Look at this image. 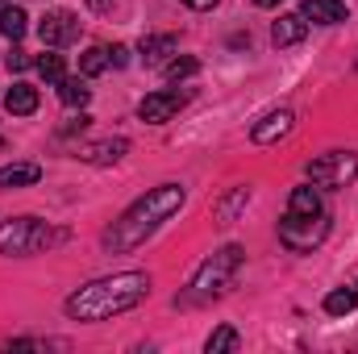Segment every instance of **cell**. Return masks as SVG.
Returning <instances> with one entry per match:
<instances>
[{"label":"cell","instance_id":"obj_1","mask_svg":"<svg viewBox=\"0 0 358 354\" xmlns=\"http://www.w3.org/2000/svg\"><path fill=\"white\" fill-rule=\"evenodd\" d=\"M146 296H150V275L146 271L104 275V279H92L80 292L67 296V317H76V321H108V317H121V313L138 309Z\"/></svg>","mask_w":358,"mask_h":354},{"label":"cell","instance_id":"obj_2","mask_svg":"<svg viewBox=\"0 0 358 354\" xmlns=\"http://www.w3.org/2000/svg\"><path fill=\"white\" fill-rule=\"evenodd\" d=\"M179 208H183V187H179V183H159V187H150L146 196H138V200L113 221V229L104 234V246H108L113 255L138 250L163 221L176 217Z\"/></svg>","mask_w":358,"mask_h":354},{"label":"cell","instance_id":"obj_3","mask_svg":"<svg viewBox=\"0 0 358 354\" xmlns=\"http://www.w3.org/2000/svg\"><path fill=\"white\" fill-rule=\"evenodd\" d=\"M242 255H246L242 246H221L217 255H208L204 263L196 267V275H192L183 300H176V304H204V300L225 296V292L234 288L238 271H242Z\"/></svg>","mask_w":358,"mask_h":354},{"label":"cell","instance_id":"obj_4","mask_svg":"<svg viewBox=\"0 0 358 354\" xmlns=\"http://www.w3.org/2000/svg\"><path fill=\"white\" fill-rule=\"evenodd\" d=\"M50 242H63V234H50L46 221L38 217H13V221H0V250L4 255H34Z\"/></svg>","mask_w":358,"mask_h":354},{"label":"cell","instance_id":"obj_5","mask_svg":"<svg viewBox=\"0 0 358 354\" xmlns=\"http://www.w3.org/2000/svg\"><path fill=\"white\" fill-rule=\"evenodd\" d=\"M325 234H329V217H325V213H317V217L283 213V221H279V242H283L287 250H296V255H304V250L321 246V242H325Z\"/></svg>","mask_w":358,"mask_h":354},{"label":"cell","instance_id":"obj_6","mask_svg":"<svg viewBox=\"0 0 358 354\" xmlns=\"http://www.w3.org/2000/svg\"><path fill=\"white\" fill-rule=\"evenodd\" d=\"M304 171H308V183H317V187H346V183L358 179V155H350V150H334V155L313 159Z\"/></svg>","mask_w":358,"mask_h":354},{"label":"cell","instance_id":"obj_7","mask_svg":"<svg viewBox=\"0 0 358 354\" xmlns=\"http://www.w3.org/2000/svg\"><path fill=\"white\" fill-rule=\"evenodd\" d=\"M183 104H187V92L163 88V92H150V96H142V104H138V117H142L146 125H163V121H171V117H176Z\"/></svg>","mask_w":358,"mask_h":354},{"label":"cell","instance_id":"obj_8","mask_svg":"<svg viewBox=\"0 0 358 354\" xmlns=\"http://www.w3.org/2000/svg\"><path fill=\"white\" fill-rule=\"evenodd\" d=\"M38 34H42V42H46V46H67V42H76V38H80V17H76V13H67V8H55V13H46V17H42Z\"/></svg>","mask_w":358,"mask_h":354},{"label":"cell","instance_id":"obj_9","mask_svg":"<svg viewBox=\"0 0 358 354\" xmlns=\"http://www.w3.org/2000/svg\"><path fill=\"white\" fill-rule=\"evenodd\" d=\"M292 125H296V117H292V108H279V113H267L255 129H250V138L259 142V146H271V142H279V138H287L292 134Z\"/></svg>","mask_w":358,"mask_h":354},{"label":"cell","instance_id":"obj_10","mask_svg":"<svg viewBox=\"0 0 358 354\" xmlns=\"http://www.w3.org/2000/svg\"><path fill=\"white\" fill-rule=\"evenodd\" d=\"M300 17L313 25H338V21H346V4L342 0H304Z\"/></svg>","mask_w":358,"mask_h":354},{"label":"cell","instance_id":"obj_11","mask_svg":"<svg viewBox=\"0 0 358 354\" xmlns=\"http://www.w3.org/2000/svg\"><path fill=\"white\" fill-rule=\"evenodd\" d=\"M304 34H308V21H304L300 13H283V17L271 25V42H275V46H296V42H304Z\"/></svg>","mask_w":358,"mask_h":354},{"label":"cell","instance_id":"obj_12","mask_svg":"<svg viewBox=\"0 0 358 354\" xmlns=\"http://www.w3.org/2000/svg\"><path fill=\"white\" fill-rule=\"evenodd\" d=\"M287 213H300V217H317V213H325V204H321V192H317V183L292 187V196H287Z\"/></svg>","mask_w":358,"mask_h":354},{"label":"cell","instance_id":"obj_13","mask_svg":"<svg viewBox=\"0 0 358 354\" xmlns=\"http://www.w3.org/2000/svg\"><path fill=\"white\" fill-rule=\"evenodd\" d=\"M125 150H129V142H125V138H108V142L80 146V159H84V163H117Z\"/></svg>","mask_w":358,"mask_h":354},{"label":"cell","instance_id":"obj_14","mask_svg":"<svg viewBox=\"0 0 358 354\" xmlns=\"http://www.w3.org/2000/svg\"><path fill=\"white\" fill-rule=\"evenodd\" d=\"M4 108H8L13 117H29V113H38V88H29V84H13L8 96H4Z\"/></svg>","mask_w":358,"mask_h":354},{"label":"cell","instance_id":"obj_15","mask_svg":"<svg viewBox=\"0 0 358 354\" xmlns=\"http://www.w3.org/2000/svg\"><path fill=\"white\" fill-rule=\"evenodd\" d=\"M42 179L38 163H13V167H0V187H29Z\"/></svg>","mask_w":358,"mask_h":354},{"label":"cell","instance_id":"obj_16","mask_svg":"<svg viewBox=\"0 0 358 354\" xmlns=\"http://www.w3.org/2000/svg\"><path fill=\"white\" fill-rule=\"evenodd\" d=\"M25 29H29L25 8H17V4H0V34H4V38H13V42H21V38H25Z\"/></svg>","mask_w":358,"mask_h":354},{"label":"cell","instance_id":"obj_17","mask_svg":"<svg viewBox=\"0 0 358 354\" xmlns=\"http://www.w3.org/2000/svg\"><path fill=\"white\" fill-rule=\"evenodd\" d=\"M350 309H358V283L334 288V292L325 296V313H329V317H346Z\"/></svg>","mask_w":358,"mask_h":354},{"label":"cell","instance_id":"obj_18","mask_svg":"<svg viewBox=\"0 0 358 354\" xmlns=\"http://www.w3.org/2000/svg\"><path fill=\"white\" fill-rule=\"evenodd\" d=\"M34 67H38V76H42L46 84H63V80H67V67H63V55H55V46H50L46 55H38V59H34Z\"/></svg>","mask_w":358,"mask_h":354},{"label":"cell","instance_id":"obj_19","mask_svg":"<svg viewBox=\"0 0 358 354\" xmlns=\"http://www.w3.org/2000/svg\"><path fill=\"white\" fill-rule=\"evenodd\" d=\"M171 50H176V38H171V34H155V38H142V59H146V67L163 63V55H171Z\"/></svg>","mask_w":358,"mask_h":354},{"label":"cell","instance_id":"obj_20","mask_svg":"<svg viewBox=\"0 0 358 354\" xmlns=\"http://www.w3.org/2000/svg\"><path fill=\"white\" fill-rule=\"evenodd\" d=\"M246 200H250V187H234V192L217 204V221H221V225H229V221L238 217V208H246Z\"/></svg>","mask_w":358,"mask_h":354},{"label":"cell","instance_id":"obj_21","mask_svg":"<svg viewBox=\"0 0 358 354\" xmlns=\"http://www.w3.org/2000/svg\"><path fill=\"white\" fill-rule=\"evenodd\" d=\"M238 346H242V338H238V330H234V325H221V330H213V334H208V342H204V351H208V354L238 351Z\"/></svg>","mask_w":358,"mask_h":354},{"label":"cell","instance_id":"obj_22","mask_svg":"<svg viewBox=\"0 0 358 354\" xmlns=\"http://www.w3.org/2000/svg\"><path fill=\"white\" fill-rule=\"evenodd\" d=\"M59 96H63V104H67V108H84V104H88V96H92V88L76 76V80H63V84H59Z\"/></svg>","mask_w":358,"mask_h":354},{"label":"cell","instance_id":"obj_23","mask_svg":"<svg viewBox=\"0 0 358 354\" xmlns=\"http://www.w3.org/2000/svg\"><path fill=\"white\" fill-rule=\"evenodd\" d=\"M80 71H84V76L108 71V46H88V50L80 55Z\"/></svg>","mask_w":358,"mask_h":354},{"label":"cell","instance_id":"obj_24","mask_svg":"<svg viewBox=\"0 0 358 354\" xmlns=\"http://www.w3.org/2000/svg\"><path fill=\"white\" fill-rule=\"evenodd\" d=\"M200 71V63L192 59V55H183V59H171V63H163V76L167 80H187V76H196Z\"/></svg>","mask_w":358,"mask_h":354},{"label":"cell","instance_id":"obj_25","mask_svg":"<svg viewBox=\"0 0 358 354\" xmlns=\"http://www.w3.org/2000/svg\"><path fill=\"white\" fill-rule=\"evenodd\" d=\"M4 63H8V71H25V67H34V59H29L25 50H13V55H8Z\"/></svg>","mask_w":358,"mask_h":354},{"label":"cell","instance_id":"obj_26","mask_svg":"<svg viewBox=\"0 0 358 354\" xmlns=\"http://www.w3.org/2000/svg\"><path fill=\"white\" fill-rule=\"evenodd\" d=\"M129 63V46H108V67H125Z\"/></svg>","mask_w":358,"mask_h":354},{"label":"cell","instance_id":"obj_27","mask_svg":"<svg viewBox=\"0 0 358 354\" xmlns=\"http://www.w3.org/2000/svg\"><path fill=\"white\" fill-rule=\"evenodd\" d=\"M183 4H187L192 13H208V8H217L221 0H183Z\"/></svg>","mask_w":358,"mask_h":354},{"label":"cell","instance_id":"obj_28","mask_svg":"<svg viewBox=\"0 0 358 354\" xmlns=\"http://www.w3.org/2000/svg\"><path fill=\"white\" fill-rule=\"evenodd\" d=\"M88 4L96 13H108V8H117V4H125V0H88Z\"/></svg>","mask_w":358,"mask_h":354},{"label":"cell","instance_id":"obj_29","mask_svg":"<svg viewBox=\"0 0 358 354\" xmlns=\"http://www.w3.org/2000/svg\"><path fill=\"white\" fill-rule=\"evenodd\" d=\"M255 4H259V8H275V4H279V0H255Z\"/></svg>","mask_w":358,"mask_h":354},{"label":"cell","instance_id":"obj_30","mask_svg":"<svg viewBox=\"0 0 358 354\" xmlns=\"http://www.w3.org/2000/svg\"><path fill=\"white\" fill-rule=\"evenodd\" d=\"M0 4H8V0H0Z\"/></svg>","mask_w":358,"mask_h":354}]
</instances>
